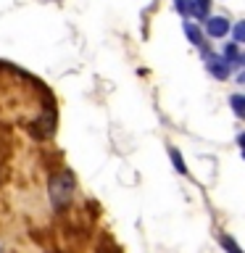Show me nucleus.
<instances>
[{"label":"nucleus","mask_w":245,"mask_h":253,"mask_svg":"<svg viewBox=\"0 0 245 253\" xmlns=\"http://www.w3.org/2000/svg\"><path fill=\"white\" fill-rule=\"evenodd\" d=\"M229 103H232L235 116H237V119H243V116H245V98H243V95H240V92H235L232 98H229Z\"/></svg>","instance_id":"nucleus-6"},{"label":"nucleus","mask_w":245,"mask_h":253,"mask_svg":"<svg viewBox=\"0 0 245 253\" xmlns=\"http://www.w3.org/2000/svg\"><path fill=\"white\" fill-rule=\"evenodd\" d=\"M219 243H221V248H227V253H243V248H240V245H237L229 235H221Z\"/></svg>","instance_id":"nucleus-8"},{"label":"nucleus","mask_w":245,"mask_h":253,"mask_svg":"<svg viewBox=\"0 0 245 253\" xmlns=\"http://www.w3.org/2000/svg\"><path fill=\"white\" fill-rule=\"evenodd\" d=\"M208 11H211V0H193V13L201 16L203 21L208 19Z\"/></svg>","instance_id":"nucleus-5"},{"label":"nucleus","mask_w":245,"mask_h":253,"mask_svg":"<svg viewBox=\"0 0 245 253\" xmlns=\"http://www.w3.org/2000/svg\"><path fill=\"white\" fill-rule=\"evenodd\" d=\"M205 69L211 71L216 79H227L229 77V63L216 53H205Z\"/></svg>","instance_id":"nucleus-2"},{"label":"nucleus","mask_w":245,"mask_h":253,"mask_svg":"<svg viewBox=\"0 0 245 253\" xmlns=\"http://www.w3.org/2000/svg\"><path fill=\"white\" fill-rule=\"evenodd\" d=\"M185 35H187V40H190L193 45H198V47L203 45V35H201V29H198V27H193L190 21H185Z\"/></svg>","instance_id":"nucleus-4"},{"label":"nucleus","mask_w":245,"mask_h":253,"mask_svg":"<svg viewBox=\"0 0 245 253\" xmlns=\"http://www.w3.org/2000/svg\"><path fill=\"white\" fill-rule=\"evenodd\" d=\"M205 32H208L211 37L221 40V37L229 35V21L224 16H208V19H205Z\"/></svg>","instance_id":"nucleus-3"},{"label":"nucleus","mask_w":245,"mask_h":253,"mask_svg":"<svg viewBox=\"0 0 245 253\" xmlns=\"http://www.w3.org/2000/svg\"><path fill=\"white\" fill-rule=\"evenodd\" d=\"M169 156H171V164H174V169H177L179 174H187V164H185V158H182V153L177 148H171L169 150Z\"/></svg>","instance_id":"nucleus-7"},{"label":"nucleus","mask_w":245,"mask_h":253,"mask_svg":"<svg viewBox=\"0 0 245 253\" xmlns=\"http://www.w3.org/2000/svg\"><path fill=\"white\" fill-rule=\"evenodd\" d=\"M174 8H177L182 16H190L193 13V0H174Z\"/></svg>","instance_id":"nucleus-9"},{"label":"nucleus","mask_w":245,"mask_h":253,"mask_svg":"<svg viewBox=\"0 0 245 253\" xmlns=\"http://www.w3.org/2000/svg\"><path fill=\"white\" fill-rule=\"evenodd\" d=\"M74 190H77V182H74V174H71L69 169L58 171V174L50 179V201H53V206H55V211L66 209V206L71 203Z\"/></svg>","instance_id":"nucleus-1"},{"label":"nucleus","mask_w":245,"mask_h":253,"mask_svg":"<svg viewBox=\"0 0 245 253\" xmlns=\"http://www.w3.org/2000/svg\"><path fill=\"white\" fill-rule=\"evenodd\" d=\"M243 37H245V27H243V24H237V27H235V45H240Z\"/></svg>","instance_id":"nucleus-10"}]
</instances>
